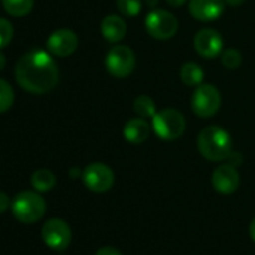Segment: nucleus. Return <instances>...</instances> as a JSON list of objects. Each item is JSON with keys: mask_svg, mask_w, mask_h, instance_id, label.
Here are the masks:
<instances>
[{"mask_svg": "<svg viewBox=\"0 0 255 255\" xmlns=\"http://www.w3.org/2000/svg\"><path fill=\"white\" fill-rule=\"evenodd\" d=\"M249 236H251V239L255 242V218L251 221V224H249Z\"/></svg>", "mask_w": 255, "mask_h": 255, "instance_id": "obj_27", "label": "nucleus"}, {"mask_svg": "<svg viewBox=\"0 0 255 255\" xmlns=\"http://www.w3.org/2000/svg\"><path fill=\"white\" fill-rule=\"evenodd\" d=\"M71 239H72L71 227L68 225L66 221L60 218L48 219L42 227V240L51 249L63 251L65 248L69 246Z\"/></svg>", "mask_w": 255, "mask_h": 255, "instance_id": "obj_9", "label": "nucleus"}, {"mask_svg": "<svg viewBox=\"0 0 255 255\" xmlns=\"http://www.w3.org/2000/svg\"><path fill=\"white\" fill-rule=\"evenodd\" d=\"M116 6L125 17H137L143 9V0H117Z\"/></svg>", "mask_w": 255, "mask_h": 255, "instance_id": "obj_21", "label": "nucleus"}, {"mask_svg": "<svg viewBox=\"0 0 255 255\" xmlns=\"http://www.w3.org/2000/svg\"><path fill=\"white\" fill-rule=\"evenodd\" d=\"M197 147L203 158L210 162H221L233 153V141L230 134L221 126L210 125L198 134Z\"/></svg>", "mask_w": 255, "mask_h": 255, "instance_id": "obj_2", "label": "nucleus"}, {"mask_svg": "<svg viewBox=\"0 0 255 255\" xmlns=\"http://www.w3.org/2000/svg\"><path fill=\"white\" fill-rule=\"evenodd\" d=\"M245 3V0H225V5H230V6H240Z\"/></svg>", "mask_w": 255, "mask_h": 255, "instance_id": "obj_28", "label": "nucleus"}, {"mask_svg": "<svg viewBox=\"0 0 255 255\" xmlns=\"http://www.w3.org/2000/svg\"><path fill=\"white\" fill-rule=\"evenodd\" d=\"M5 11L12 17H26L32 12L35 0H2Z\"/></svg>", "mask_w": 255, "mask_h": 255, "instance_id": "obj_18", "label": "nucleus"}, {"mask_svg": "<svg viewBox=\"0 0 255 255\" xmlns=\"http://www.w3.org/2000/svg\"><path fill=\"white\" fill-rule=\"evenodd\" d=\"M194 48L203 59H215L224 51V41L219 32L203 29L194 38Z\"/></svg>", "mask_w": 255, "mask_h": 255, "instance_id": "obj_10", "label": "nucleus"}, {"mask_svg": "<svg viewBox=\"0 0 255 255\" xmlns=\"http://www.w3.org/2000/svg\"><path fill=\"white\" fill-rule=\"evenodd\" d=\"M56 176L53 171L47 170V168H39L36 170L32 177H30V183L33 186L35 191L38 192H48L56 186Z\"/></svg>", "mask_w": 255, "mask_h": 255, "instance_id": "obj_16", "label": "nucleus"}, {"mask_svg": "<svg viewBox=\"0 0 255 255\" xmlns=\"http://www.w3.org/2000/svg\"><path fill=\"white\" fill-rule=\"evenodd\" d=\"M14 216L23 224H33L39 221L47 210L45 200L39 195V192L23 191L15 195L11 204Z\"/></svg>", "mask_w": 255, "mask_h": 255, "instance_id": "obj_4", "label": "nucleus"}, {"mask_svg": "<svg viewBox=\"0 0 255 255\" xmlns=\"http://www.w3.org/2000/svg\"><path fill=\"white\" fill-rule=\"evenodd\" d=\"M225 9V0H189V14L198 21L218 20Z\"/></svg>", "mask_w": 255, "mask_h": 255, "instance_id": "obj_13", "label": "nucleus"}, {"mask_svg": "<svg viewBox=\"0 0 255 255\" xmlns=\"http://www.w3.org/2000/svg\"><path fill=\"white\" fill-rule=\"evenodd\" d=\"M221 62L228 69H236L242 65V54L236 48H228L221 53Z\"/></svg>", "mask_w": 255, "mask_h": 255, "instance_id": "obj_22", "label": "nucleus"}, {"mask_svg": "<svg viewBox=\"0 0 255 255\" xmlns=\"http://www.w3.org/2000/svg\"><path fill=\"white\" fill-rule=\"evenodd\" d=\"M105 68L116 78H126L135 69V54L128 45H114L105 56Z\"/></svg>", "mask_w": 255, "mask_h": 255, "instance_id": "obj_7", "label": "nucleus"}, {"mask_svg": "<svg viewBox=\"0 0 255 255\" xmlns=\"http://www.w3.org/2000/svg\"><path fill=\"white\" fill-rule=\"evenodd\" d=\"M95 255H122V252L117 251V249L113 248V246H102V248H99V249L96 251Z\"/></svg>", "mask_w": 255, "mask_h": 255, "instance_id": "obj_25", "label": "nucleus"}, {"mask_svg": "<svg viewBox=\"0 0 255 255\" xmlns=\"http://www.w3.org/2000/svg\"><path fill=\"white\" fill-rule=\"evenodd\" d=\"M14 38V27L6 18H0V50L8 47Z\"/></svg>", "mask_w": 255, "mask_h": 255, "instance_id": "obj_23", "label": "nucleus"}, {"mask_svg": "<svg viewBox=\"0 0 255 255\" xmlns=\"http://www.w3.org/2000/svg\"><path fill=\"white\" fill-rule=\"evenodd\" d=\"M134 111L143 119H153V116L156 114L158 110H156L155 101L150 96L140 95L134 101Z\"/></svg>", "mask_w": 255, "mask_h": 255, "instance_id": "obj_19", "label": "nucleus"}, {"mask_svg": "<svg viewBox=\"0 0 255 255\" xmlns=\"http://www.w3.org/2000/svg\"><path fill=\"white\" fill-rule=\"evenodd\" d=\"M78 48V36L69 29H59L53 32L47 41V50L57 57H68Z\"/></svg>", "mask_w": 255, "mask_h": 255, "instance_id": "obj_11", "label": "nucleus"}, {"mask_svg": "<svg viewBox=\"0 0 255 255\" xmlns=\"http://www.w3.org/2000/svg\"><path fill=\"white\" fill-rule=\"evenodd\" d=\"M146 2H147V6H149V8H155V6L158 5L159 0H146Z\"/></svg>", "mask_w": 255, "mask_h": 255, "instance_id": "obj_31", "label": "nucleus"}, {"mask_svg": "<svg viewBox=\"0 0 255 255\" xmlns=\"http://www.w3.org/2000/svg\"><path fill=\"white\" fill-rule=\"evenodd\" d=\"M69 174H71V177H72V179H77L78 176H81V174H83V171H80L78 168H71Z\"/></svg>", "mask_w": 255, "mask_h": 255, "instance_id": "obj_29", "label": "nucleus"}, {"mask_svg": "<svg viewBox=\"0 0 255 255\" xmlns=\"http://www.w3.org/2000/svg\"><path fill=\"white\" fill-rule=\"evenodd\" d=\"M153 132L164 141H174L185 134V116L176 108H164L156 111L152 119Z\"/></svg>", "mask_w": 255, "mask_h": 255, "instance_id": "obj_3", "label": "nucleus"}, {"mask_svg": "<svg viewBox=\"0 0 255 255\" xmlns=\"http://www.w3.org/2000/svg\"><path fill=\"white\" fill-rule=\"evenodd\" d=\"M152 131L153 129L149 125L147 119L135 117V119H129L123 126V137L131 144H143L150 137Z\"/></svg>", "mask_w": 255, "mask_h": 255, "instance_id": "obj_14", "label": "nucleus"}, {"mask_svg": "<svg viewBox=\"0 0 255 255\" xmlns=\"http://www.w3.org/2000/svg\"><path fill=\"white\" fill-rule=\"evenodd\" d=\"M15 80L30 93H48L59 83V68L47 51L33 50L17 62Z\"/></svg>", "mask_w": 255, "mask_h": 255, "instance_id": "obj_1", "label": "nucleus"}, {"mask_svg": "<svg viewBox=\"0 0 255 255\" xmlns=\"http://www.w3.org/2000/svg\"><path fill=\"white\" fill-rule=\"evenodd\" d=\"M5 65H6V57L2 51H0V71L5 68Z\"/></svg>", "mask_w": 255, "mask_h": 255, "instance_id": "obj_30", "label": "nucleus"}, {"mask_svg": "<svg viewBox=\"0 0 255 255\" xmlns=\"http://www.w3.org/2000/svg\"><path fill=\"white\" fill-rule=\"evenodd\" d=\"M101 33L105 41L111 44L120 42L126 35V23L119 15H107L101 23Z\"/></svg>", "mask_w": 255, "mask_h": 255, "instance_id": "obj_15", "label": "nucleus"}, {"mask_svg": "<svg viewBox=\"0 0 255 255\" xmlns=\"http://www.w3.org/2000/svg\"><path fill=\"white\" fill-rule=\"evenodd\" d=\"M180 78L186 86L197 87V86H200L203 83L204 71H203V68L200 65H197L194 62H186L180 68Z\"/></svg>", "mask_w": 255, "mask_h": 255, "instance_id": "obj_17", "label": "nucleus"}, {"mask_svg": "<svg viewBox=\"0 0 255 255\" xmlns=\"http://www.w3.org/2000/svg\"><path fill=\"white\" fill-rule=\"evenodd\" d=\"M221 107V93L210 83H201L195 87L191 98V108L198 117H212Z\"/></svg>", "mask_w": 255, "mask_h": 255, "instance_id": "obj_6", "label": "nucleus"}, {"mask_svg": "<svg viewBox=\"0 0 255 255\" xmlns=\"http://www.w3.org/2000/svg\"><path fill=\"white\" fill-rule=\"evenodd\" d=\"M144 27L153 39L168 41L177 33L179 21L165 9H152L144 20Z\"/></svg>", "mask_w": 255, "mask_h": 255, "instance_id": "obj_5", "label": "nucleus"}, {"mask_svg": "<svg viewBox=\"0 0 255 255\" xmlns=\"http://www.w3.org/2000/svg\"><path fill=\"white\" fill-rule=\"evenodd\" d=\"M11 204H12V203H11V198H9V195L0 191V213L6 212V210L11 207Z\"/></svg>", "mask_w": 255, "mask_h": 255, "instance_id": "obj_24", "label": "nucleus"}, {"mask_svg": "<svg viewBox=\"0 0 255 255\" xmlns=\"http://www.w3.org/2000/svg\"><path fill=\"white\" fill-rule=\"evenodd\" d=\"M165 2L173 8H180L182 5H185L188 2V0H165Z\"/></svg>", "mask_w": 255, "mask_h": 255, "instance_id": "obj_26", "label": "nucleus"}, {"mask_svg": "<svg viewBox=\"0 0 255 255\" xmlns=\"http://www.w3.org/2000/svg\"><path fill=\"white\" fill-rule=\"evenodd\" d=\"M14 101H15V92L12 86L6 80L0 78V113L8 111L12 107Z\"/></svg>", "mask_w": 255, "mask_h": 255, "instance_id": "obj_20", "label": "nucleus"}, {"mask_svg": "<svg viewBox=\"0 0 255 255\" xmlns=\"http://www.w3.org/2000/svg\"><path fill=\"white\" fill-rule=\"evenodd\" d=\"M84 186L96 194L107 192L113 188L114 185V173L113 170L101 162H93L89 164L81 174Z\"/></svg>", "mask_w": 255, "mask_h": 255, "instance_id": "obj_8", "label": "nucleus"}, {"mask_svg": "<svg viewBox=\"0 0 255 255\" xmlns=\"http://www.w3.org/2000/svg\"><path fill=\"white\" fill-rule=\"evenodd\" d=\"M240 183V176L239 171L236 170L234 165L231 164H224L219 165L213 174H212V185L213 189L222 195H230L233 194Z\"/></svg>", "mask_w": 255, "mask_h": 255, "instance_id": "obj_12", "label": "nucleus"}]
</instances>
